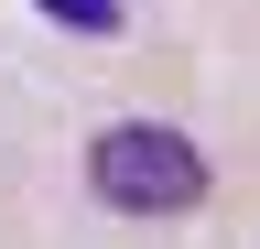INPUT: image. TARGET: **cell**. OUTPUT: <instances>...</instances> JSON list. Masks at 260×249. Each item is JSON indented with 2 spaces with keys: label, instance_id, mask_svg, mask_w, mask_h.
Masks as SVG:
<instances>
[{
  "label": "cell",
  "instance_id": "cell-2",
  "mask_svg": "<svg viewBox=\"0 0 260 249\" xmlns=\"http://www.w3.org/2000/svg\"><path fill=\"white\" fill-rule=\"evenodd\" d=\"M44 22H65V33H119V0H44Z\"/></svg>",
  "mask_w": 260,
  "mask_h": 249
},
{
  "label": "cell",
  "instance_id": "cell-1",
  "mask_svg": "<svg viewBox=\"0 0 260 249\" xmlns=\"http://www.w3.org/2000/svg\"><path fill=\"white\" fill-rule=\"evenodd\" d=\"M87 184H98L119 217H184L195 195H206V152H195L184 130L119 119V130H98V152H87Z\"/></svg>",
  "mask_w": 260,
  "mask_h": 249
}]
</instances>
